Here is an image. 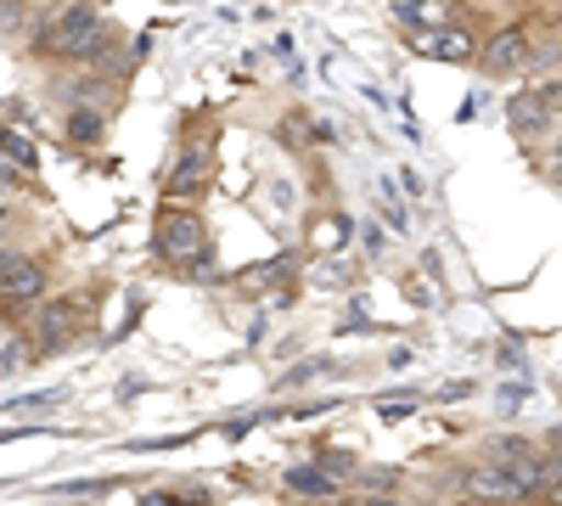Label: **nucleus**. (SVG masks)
<instances>
[{
  "label": "nucleus",
  "instance_id": "nucleus-14",
  "mask_svg": "<svg viewBox=\"0 0 562 506\" xmlns=\"http://www.w3.org/2000/svg\"><path fill=\"white\" fill-rule=\"evenodd\" d=\"M0 34H29V7L23 0H0Z\"/></svg>",
  "mask_w": 562,
  "mask_h": 506
},
{
  "label": "nucleus",
  "instance_id": "nucleus-2",
  "mask_svg": "<svg viewBox=\"0 0 562 506\" xmlns=\"http://www.w3.org/2000/svg\"><path fill=\"white\" fill-rule=\"evenodd\" d=\"M153 254L164 270L175 276H209L214 270V237H209V220L192 209V203H169L158 209V225H153Z\"/></svg>",
  "mask_w": 562,
  "mask_h": 506
},
{
  "label": "nucleus",
  "instance_id": "nucleus-10",
  "mask_svg": "<svg viewBox=\"0 0 562 506\" xmlns=\"http://www.w3.org/2000/svg\"><path fill=\"white\" fill-rule=\"evenodd\" d=\"M74 327H79V304H74V299H52V293H45V299L34 304V349H40V355L68 349Z\"/></svg>",
  "mask_w": 562,
  "mask_h": 506
},
{
  "label": "nucleus",
  "instance_id": "nucleus-6",
  "mask_svg": "<svg viewBox=\"0 0 562 506\" xmlns=\"http://www.w3.org/2000/svg\"><path fill=\"white\" fill-rule=\"evenodd\" d=\"M113 97H119V90H102L97 79L79 85V97H74V102H68V113H63V142H68V147H79V153H97V147L108 142V113H113Z\"/></svg>",
  "mask_w": 562,
  "mask_h": 506
},
{
  "label": "nucleus",
  "instance_id": "nucleus-11",
  "mask_svg": "<svg viewBox=\"0 0 562 506\" xmlns=\"http://www.w3.org/2000/svg\"><path fill=\"white\" fill-rule=\"evenodd\" d=\"M281 484H288V495H299V501H338V490H344V479L326 473L321 456H315V462H299Z\"/></svg>",
  "mask_w": 562,
  "mask_h": 506
},
{
  "label": "nucleus",
  "instance_id": "nucleus-12",
  "mask_svg": "<svg viewBox=\"0 0 562 506\" xmlns=\"http://www.w3.org/2000/svg\"><path fill=\"white\" fill-rule=\"evenodd\" d=\"M540 34H535V45H529V68L524 74H535V85H546V79H557V63H562V34H557V18H546V23H535Z\"/></svg>",
  "mask_w": 562,
  "mask_h": 506
},
{
  "label": "nucleus",
  "instance_id": "nucleus-13",
  "mask_svg": "<svg viewBox=\"0 0 562 506\" xmlns=\"http://www.w3.org/2000/svg\"><path fill=\"white\" fill-rule=\"evenodd\" d=\"M394 18H400V34L405 29H434V23H450V0H394Z\"/></svg>",
  "mask_w": 562,
  "mask_h": 506
},
{
  "label": "nucleus",
  "instance_id": "nucleus-1",
  "mask_svg": "<svg viewBox=\"0 0 562 506\" xmlns=\"http://www.w3.org/2000/svg\"><path fill=\"white\" fill-rule=\"evenodd\" d=\"M113 45L108 18L90 7V0H74V7L52 12L29 23V52L34 57H52V63H74V68H97V57Z\"/></svg>",
  "mask_w": 562,
  "mask_h": 506
},
{
  "label": "nucleus",
  "instance_id": "nucleus-17",
  "mask_svg": "<svg viewBox=\"0 0 562 506\" xmlns=\"http://www.w3.org/2000/svg\"><path fill=\"white\" fill-rule=\"evenodd\" d=\"M0 225H7V203H0Z\"/></svg>",
  "mask_w": 562,
  "mask_h": 506
},
{
  "label": "nucleus",
  "instance_id": "nucleus-7",
  "mask_svg": "<svg viewBox=\"0 0 562 506\" xmlns=\"http://www.w3.org/2000/svg\"><path fill=\"white\" fill-rule=\"evenodd\" d=\"M529 45H535V23H506V29H495L479 52H473V63L490 74V79H518L524 68H529Z\"/></svg>",
  "mask_w": 562,
  "mask_h": 506
},
{
  "label": "nucleus",
  "instance_id": "nucleus-3",
  "mask_svg": "<svg viewBox=\"0 0 562 506\" xmlns=\"http://www.w3.org/2000/svg\"><path fill=\"white\" fill-rule=\"evenodd\" d=\"M557 97H562V85L546 79V85H529L506 102V130L518 135V147H529V153L557 147Z\"/></svg>",
  "mask_w": 562,
  "mask_h": 506
},
{
  "label": "nucleus",
  "instance_id": "nucleus-15",
  "mask_svg": "<svg viewBox=\"0 0 562 506\" xmlns=\"http://www.w3.org/2000/svg\"><path fill=\"white\" fill-rule=\"evenodd\" d=\"M366 506H405V501H394V495H378V501H366Z\"/></svg>",
  "mask_w": 562,
  "mask_h": 506
},
{
  "label": "nucleus",
  "instance_id": "nucleus-16",
  "mask_svg": "<svg viewBox=\"0 0 562 506\" xmlns=\"http://www.w3.org/2000/svg\"><path fill=\"white\" fill-rule=\"evenodd\" d=\"M461 7H506V0H461Z\"/></svg>",
  "mask_w": 562,
  "mask_h": 506
},
{
  "label": "nucleus",
  "instance_id": "nucleus-18",
  "mask_svg": "<svg viewBox=\"0 0 562 506\" xmlns=\"http://www.w3.org/2000/svg\"><path fill=\"white\" fill-rule=\"evenodd\" d=\"M0 130H7V124H0Z\"/></svg>",
  "mask_w": 562,
  "mask_h": 506
},
{
  "label": "nucleus",
  "instance_id": "nucleus-5",
  "mask_svg": "<svg viewBox=\"0 0 562 506\" xmlns=\"http://www.w3.org/2000/svg\"><path fill=\"white\" fill-rule=\"evenodd\" d=\"M45 293H52V265L34 259V254H18V248H0V310L23 315Z\"/></svg>",
  "mask_w": 562,
  "mask_h": 506
},
{
  "label": "nucleus",
  "instance_id": "nucleus-4",
  "mask_svg": "<svg viewBox=\"0 0 562 506\" xmlns=\"http://www.w3.org/2000/svg\"><path fill=\"white\" fill-rule=\"evenodd\" d=\"M214 158H220V142L214 135H198L175 153V164L164 169V203H198L209 187H214Z\"/></svg>",
  "mask_w": 562,
  "mask_h": 506
},
{
  "label": "nucleus",
  "instance_id": "nucleus-9",
  "mask_svg": "<svg viewBox=\"0 0 562 506\" xmlns=\"http://www.w3.org/2000/svg\"><path fill=\"white\" fill-rule=\"evenodd\" d=\"M461 501H473V506H524V490L501 462L484 456V462L461 468Z\"/></svg>",
  "mask_w": 562,
  "mask_h": 506
},
{
  "label": "nucleus",
  "instance_id": "nucleus-8",
  "mask_svg": "<svg viewBox=\"0 0 562 506\" xmlns=\"http://www.w3.org/2000/svg\"><path fill=\"white\" fill-rule=\"evenodd\" d=\"M405 52L428 57V63H473L479 40L461 18H450V23H434V29H405Z\"/></svg>",
  "mask_w": 562,
  "mask_h": 506
}]
</instances>
